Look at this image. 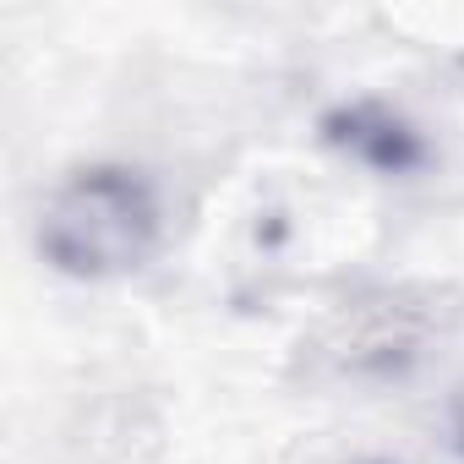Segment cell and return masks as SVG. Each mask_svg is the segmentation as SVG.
<instances>
[{
    "label": "cell",
    "instance_id": "obj_1",
    "mask_svg": "<svg viewBox=\"0 0 464 464\" xmlns=\"http://www.w3.org/2000/svg\"><path fill=\"white\" fill-rule=\"evenodd\" d=\"M34 241L39 257L77 285L131 279L164 246V197L131 164H82L44 191Z\"/></svg>",
    "mask_w": 464,
    "mask_h": 464
},
{
    "label": "cell",
    "instance_id": "obj_2",
    "mask_svg": "<svg viewBox=\"0 0 464 464\" xmlns=\"http://www.w3.org/2000/svg\"><path fill=\"white\" fill-rule=\"evenodd\" d=\"M459 328V306L431 285H388L334 306L306 350V372L334 388H399Z\"/></svg>",
    "mask_w": 464,
    "mask_h": 464
},
{
    "label": "cell",
    "instance_id": "obj_3",
    "mask_svg": "<svg viewBox=\"0 0 464 464\" xmlns=\"http://www.w3.org/2000/svg\"><path fill=\"white\" fill-rule=\"evenodd\" d=\"M323 142L344 164H355V169H366L377 180H410V175H420L431 164L426 126L410 121L388 99H350V104L328 110L323 115Z\"/></svg>",
    "mask_w": 464,
    "mask_h": 464
},
{
    "label": "cell",
    "instance_id": "obj_4",
    "mask_svg": "<svg viewBox=\"0 0 464 464\" xmlns=\"http://www.w3.org/2000/svg\"><path fill=\"white\" fill-rule=\"evenodd\" d=\"M459 448H464V410H459Z\"/></svg>",
    "mask_w": 464,
    "mask_h": 464
}]
</instances>
